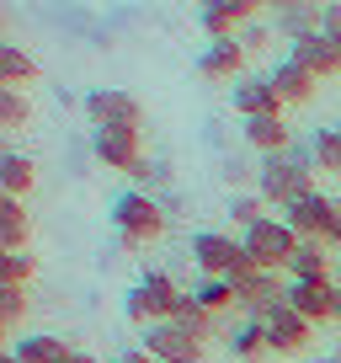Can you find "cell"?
I'll return each instance as SVG.
<instances>
[{"mask_svg": "<svg viewBox=\"0 0 341 363\" xmlns=\"http://www.w3.org/2000/svg\"><path fill=\"white\" fill-rule=\"evenodd\" d=\"M256 193H262L267 203H277V208H288L304 193H315V145H288V150H277V155H262V166H256Z\"/></svg>", "mask_w": 341, "mask_h": 363, "instance_id": "6da1fadb", "label": "cell"}, {"mask_svg": "<svg viewBox=\"0 0 341 363\" xmlns=\"http://www.w3.org/2000/svg\"><path fill=\"white\" fill-rule=\"evenodd\" d=\"M176 305H182V289H176V278L170 272H144L134 289H128L123 299V315L134 320V326H160V320L176 315Z\"/></svg>", "mask_w": 341, "mask_h": 363, "instance_id": "7a4b0ae2", "label": "cell"}, {"mask_svg": "<svg viewBox=\"0 0 341 363\" xmlns=\"http://www.w3.org/2000/svg\"><path fill=\"white\" fill-rule=\"evenodd\" d=\"M112 225H117V235H123V246H149V240L166 235V208H160L144 187H128L112 203Z\"/></svg>", "mask_w": 341, "mask_h": 363, "instance_id": "3957f363", "label": "cell"}, {"mask_svg": "<svg viewBox=\"0 0 341 363\" xmlns=\"http://www.w3.org/2000/svg\"><path fill=\"white\" fill-rule=\"evenodd\" d=\"M229 284H235V305L245 310V320H262V315H272L277 305H288V284L277 272L256 267V262H245Z\"/></svg>", "mask_w": 341, "mask_h": 363, "instance_id": "277c9868", "label": "cell"}, {"mask_svg": "<svg viewBox=\"0 0 341 363\" xmlns=\"http://www.w3.org/2000/svg\"><path fill=\"white\" fill-rule=\"evenodd\" d=\"M240 240H245V257L256 262V267H267V272H288V262H294V251H299V235L288 230V219H272V214H267L262 225H250Z\"/></svg>", "mask_w": 341, "mask_h": 363, "instance_id": "5b68a950", "label": "cell"}, {"mask_svg": "<svg viewBox=\"0 0 341 363\" xmlns=\"http://www.w3.org/2000/svg\"><path fill=\"white\" fill-rule=\"evenodd\" d=\"M192 262L203 278H235L240 267H245V240L240 235H224V230H203V235H192Z\"/></svg>", "mask_w": 341, "mask_h": 363, "instance_id": "8992f818", "label": "cell"}, {"mask_svg": "<svg viewBox=\"0 0 341 363\" xmlns=\"http://www.w3.org/2000/svg\"><path fill=\"white\" fill-rule=\"evenodd\" d=\"M86 118H91V128H139L144 123V107H139L134 91L96 86V91H86Z\"/></svg>", "mask_w": 341, "mask_h": 363, "instance_id": "52a82bcc", "label": "cell"}, {"mask_svg": "<svg viewBox=\"0 0 341 363\" xmlns=\"http://www.w3.org/2000/svg\"><path fill=\"white\" fill-rule=\"evenodd\" d=\"M139 347H144L155 363H208V342L192 337V331H182V326H170V320L149 326Z\"/></svg>", "mask_w": 341, "mask_h": 363, "instance_id": "ba28073f", "label": "cell"}, {"mask_svg": "<svg viewBox=\"0 0 341 363\" xmlns=\"http://www.w3.org/2000/svg\"><path fill=\"white\" fill-rule=\"evenodd\" d=\"M336 278H288V305L299 310V315L309 320V326H325L330 315H336Z\"/></svg>", "mask_w": 341, "mask_h": 363, "instance_id": "9c48e42d", "label": "cell"}, {"mask_svg": "<svg viewBox=\"0 0 341 363\" xmlns=\"http://www.w3.org/2000/svg\"><path fill=\"white\" fill-rule=\"evenodd\" d=\"M91 155L112 171H128L134 177L139 160H144V145H139V128H91Z\"/></svg>", "mask_w": 341, "mask_h": 363, "instance_id": "30bf717a", "label": "cell"}, {"mask_svg": "<svg viewBox=\"0 0 341 363\" xmlns=\"http://www.w3.org/2000/svg\"><path fill=\"white\" fill-rule=\"evenodd\" d=\"M288 59L304 65L315 80L341 75V33H309V38H299V43H288Z\"/></svg>", "mask_w": 341, "mask_h": 363, "instance_id": "8fae6325", "label": "cell"}, {"mask_svg": "<svg viewBox=\"0 0 341 363\" xmlns=\"http://www.w3.org/2000/svg\"><path fill=\"white\" fill-rule=\"evenodd\" d=\"M267 326V342H272V352H283V358H299V352L309 347V337H315V326H309L304 315H299L294 305H277L272 315H262Z\"/></svg>", "mask_w": 341, "mask_h": 363, "instance_id": "7c38bea8", "label": "cell"}, {"mask_svg": "<svg viewBox=\"0 0 341 363\" xmlns=\"http://www.w3.org/2000/svg\"><path fill=\"white\" fill-rule=\"evenodd\" d=\"M229 107H235L240 118H272V113H283V96L272 91V80H267V75L245 69V75L235 80V91H229Z\"/></svg>", "mask_w": 341, "mask_h": 363, "instance_id": "4fadbf2b", "label": "cell"}, {"mask_svg": "<svg viewBox=\"0 0 341 363\" xmlns=\"http://www.w3.org/2000/svg\"><path fill=\"white\" fill-rule=\"evenodd\" d=\"M245 43L240 38H208L203 54H197V75L203 80H240L245 75Z\"/></svg>", "mask_w": 341, "mask_h": 363, "instance_id": "5bb4252c", "label": "cell"}, {"mask_svg": "<svg viewBox=\"0 0 341 363\" xmlns=\"http://www.w3.org/2000/svg\"><path fill=\"white\" fill-rule=\"evenodd\" d=\"M288 230H294L299 240H325V225H330V193H304L299 203L283 208Z\"/></svg>", "mask_w": 341, "mask_h": 363, "instance_id": "9a60e30c", "label": "cell"}, {"mask_svg": "<svg viewBox=\"0 0 341 363\" xmlns=\"http://www.w3.org/2000/svg\"><path fill=\"white\" fill-rule=\"evenodd\" d=\"M267 80H272V91L283 96V107H309V102H315V86H320V80L309 75L304 65H294V59L272 65V69H267Z\"/></svg>", "mask_w": 341, "mask_h": 363, "instance_id": "2e32d148", "label": "cell"}, {"mask_svg": "<svg viewBox=\"0 0 341 363\" xmlns=\"http://www.w3.org/2000/svg\"><path fill=\"white\" fill-rule=\"evenodd\" d=\"M240 134H245L250 150H262V155H277V150L294 145V128H288L283 113H272V118H240Z\"/></svg>", "mask_w": 341, "mask_h": 363, "instance_id": "e0dca14e", "label": "cell"}, {"mask_svg": "<svg viewBox=\"0 0 341 363\" xmlns=\"http://www.w3.org/2000/svg\"><path fill=\"white\" fill-rule=\"evenodd\" d=\"M37 182V166L22 155V150H0V193L6 198H27Z\"/></svg>", "mask_w": 341, "mask_h": 363, "instance_id": "ac0fdd59", "label": "cell"}, {"mask_svg": "<svg viewBox=\"0 0 341 363\" xmlns=\"http://www.w3.org/2000/svg\"><path fill=\"white\" fill-rule=\"evenodd\" d=\"M27 235H33V219H27L22 198L0 193V251H27Z\"/></svg>", "mask_w": 341, "mask_h": 363, "instance_id": "d6986e66", "label": "cell"}, {"mask_svg": "<svg viewBox=\"0 0 341 363\" xmlns=\"http://www.w3.org/2000/svg\"><path fill=\"white\" fill-rule=\"evenodd\" d=\"M229 352H235L240 363H262L267 352H272V342H267V326H262V320H240V326L229 331Z\"/></svg>", "mask_w": 341, "mask_h": 363, "instance_id": "ffe728a7", "label": "cell"}, {"mask_svg": "<svg viewBox=\"0 0 341 363\" xmlns=\"http://www.w3.org/2000/svg\"><path fill=\"white\" fill-rule=\"evenodd\" d=\"M330 262H336V251H330L325 240H299L294 262H288V278H325Z\"/></svg>", "mask_w": 341, "mask_h": 363, "instance_id": "44dd1931", "label": "cell"}, {"mask_svg": "<svg viewBox=\"0 0 341 363\" xmlns=\"http://www.w3.org/2000/svg\"><path fill=\"white\" fill-rule=\"evenodd\" d=\"M11 352H16L22 363H64V358H69V342L48 337V331H33V337H22Z\"/></svg>", "mask_w": 341, "mask_h": 363, "instance_id": "7402d4cb", "label": "cell"}, {"mask_svg": "<svg viewBox=\"0 0 341 363\" xmlns=\"http://www.w3.org/2000/svg\"><path fill=\"white\" fill-rule=\"evenodd\" d=\"M33 75H37V65H33V54H27V48L0 43V86H16V91H22Z\"/></svg>", "mask_w": 341, "mask_h": 363, "instance_id": "603a6c76", "label": "cell"}, {"mask_svg": "<svg viewBox=\"0 0 341 363\" xmlns=\"http://www.w3.org/2000/svg\"><path fill=\"white\" fill-rule=\"evenodd\" d=\"M197 305L208 310V315H224V310H240L235 305V284H229V278H197Z\"/></svg>", "mask_w": 341, "mask_h": 363, "instance_id": "cb8c5ba5", "label": "cell"}, {"mask_svg": "<svg viewBox=\"0 0 341 363\" xmlns=\"http://www.w3.org/2000/svg\"><path fill=\"white\" fill-rule=\"evenodd\" d=\"M214 320L219 315H208L203 305H197V294H182V305H176V315H170V326H182V331H192V337H214Z\"/></svg>", "mask_w": 341, "mask_h": 363, "instance_id": "d4e9b609", "label": "cell"}, {"mask_svg": "<svg viewBox=\"0 0 341 363\" xmlns=\"http://www.w3.org/2000/svg\"><path fill=\"white\" fill-rule=\"evenodd\" d=\"M262 219H267V198L262 193H235L229 198V225H235L240 235H245L250 225H262Z\"/></svg>", "mask_w": 341, "mask_h": 363, "instance_id": "484cf974", "label": "cell"}, {"mask_svg": "<svg viewBox=\"0 0 341 363\" xmlns=\"http://www.w3.org/2000/svg\"><path fill=\"white\" fill-rule=\"evenodd\" d=\"M309 145H315V171H325V177H341V128H320Z\"/></svg>", "mask_w": 341, "mask_h": 363, "instance_id": "4316f807", "label": "cell"}, {"mask_svg": "<svg viewBox=\"0 0 341 363\" xmlns=\"http://www.w3.org/2000/svg\"><path fill=\"white\" fill-rule=\"evenodd\" d=\"M197 27H203L208 38H235V16L224 11V0H197Z\"/></svg>", "mask_w": 341, "mask_h": 363, "instance_id": "83f0119b", "label": "cell"}, {"mask_svg": "<svg viewBox=\"0 0 341 363\" xmlns=\"http://www.w3.org/2000/svg\"><path fill=\"white\" fill-rule=\"evenodd\" d=\"M37 272V257L33 251H0V284L11 289H27V278Z\"/></svg>", "mask_w": 341, "mask_h": 363, "instance_id": "f1b7e54d", "label": "cell"}, {"mask_svg": "<svg viewBox=\"0 0 341 363\" xmlns=\"http://www.w3.org/2000/svg\"><path fill=\"white\" fill-rule=\"evenodd\" d=\"M27 118H33V102L16 86H0V128H22Z\"/></svg>", "mask_w": 341, "mask_h": 363, "instance_id": "f546056e", "label": "cell"}, {"mask_svg": "<svg viewBox=\"0 0 341 363\" xmlns=\"http://www.w3.org/2000/svg\"><path fill=\"white\" fill-rule=\"evenodd\" d=\"M22 315H27V289L0 284V326H16Z\"/></svg>", "mask_w": 341, "mask_h": 363, "instance_id": "4dcf8cb0", "label": "cell"}, {"mask_svg": "<svg viewBox=\"0 0 341 363\" xmlns=\"http://www.w3.org/2000/svg\"><path fill=\"white\" fill-rule=\"evenodd\" d=\"M235 38L245 43V54H262V48L272 43V27H262V22H245V27H240Z\"/></svg>", "mask_w": 341, "mask_h": 363, "instance_id": "1f68e13d", "label": "cell"}, {"mask_svg": "<svg viewBox=\"0 0 341 363\" xmlns=\"http://www.w3.org/2000/svg\"><path fill=\"white\" fill-rule=\"evenodd\" d=\"M224 11L235 16V27H245V22H256V16L267 11V0H224Z\"/></svg>", "mask_w": 341, "mask_h": 363, "instance_id": "d6a6232c", "label": "cell"}, {"mask_svg": "<svg viewBox=\"0 0 341 363\" xmlns=\"http://www.w3.org/2000/svg\"><path fill=\"white\" fill-rule=\"evenodd\" d=\"M325 246L341 251V198H330V225H325Z\"/></svg>", "mask_w": 341, "mask_h": 363, "instance_id": "836d02e7", "label": "cell"}, {"mask_svg": "<svg viewBox=\"0 0 341 363\" xmlns=\"http://www.w3.org/2000/svg\"><path fill=\"white\" fill-rule=\"evenodd\" d=\"M117 363H155V358H149L144 347H128V352H123V358H117Z\"/></svg>", "mask_w": 341, "mask_h": 363, "instance_id": "e575fe53", "label": "cell"}, {"mask_svg": "<svg viewBox=\"0 0 341 363\" xmlns=\"http://www.w3.org/2000/svg\"><path fill=\"white\" fill-rule=\"evenodd\" d=\"M64 363H96V358H91L86 347H69V358H64Z\"/></svg>", "mask_w": 341, "mask_h": 363, "instance_id": "d590c367", "label": "cell"}, {"mask_svg": "<svg viewBox=\"0 0 341 363\" xmlns=\"http://www.w3.org/2000/svg\"><path fill=\"white\" fill-rule=\"evenodd\" d=\"M288 6H294V0H267V11H272V16H277V11H288Z\"/></svg>", "mask_w": 341, "mask_h": 363, "instance_id": "8d00e7d4", "label": "cell"}, {"mask_svg": "<svg viewBox=\"0 0 341 363\" xmlns=\"http://www.w3.org/2000/svg\"><path fill=\"white\" fill-rule=\"evenodd\" d=\"M320 363H341V342H336V347H330V352H325Z\"/></svg>", "mask_w": 341, "mask_h": 363, "instance_id": "74e56055", "label": "cell"}, {"mask_svg": "<svg viewBox=\"0 0 341 363\" xmlns=\"http://www.w3.org/2000/svg\"><path fill=\"white\" fill-rule=\"evenodd\" d=\"M330 278H336V284H341V251H336V262H330Z\"/></svg>", "mask_w": 341, "mask_h": 363, "instance_id": "f35d334b", "label": "cell"}, {"mask_svg": "<svg viewBox=\"0 0 341 363\" xmlns=\"http://www.w3.org/2000/svg\"><path fill=\"white\" fill-rule=\"evenodd\" d=\"M330 326H341V289H336V315H330Z\"/></svg>", "mask_w": 341, "mask_h": 363, "instance_id": "ab89813d", "label": "cell"}, {"mask_svg": "<svg viewBox=\"0 0 341 363\" xmlns=\"http://www.w3.org/2000/svg\"><path fill=\"white\" fill-rule=\"evenodd\" d=\"M0 363H22V358H16V352H6V358H0Z\"/></svg>", "mask_w": 341, "mask_h": 363, "instance_id": "60d3db41", "label": "cell"}]
</instances>
